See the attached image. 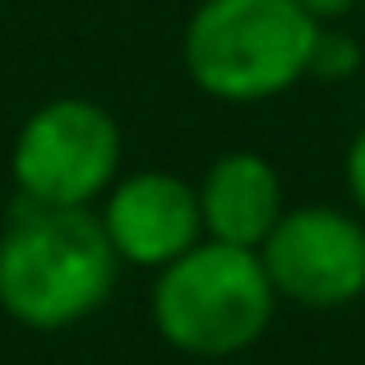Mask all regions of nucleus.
Masks as SVG:
<instances>
[{
    "instance_id": "obj_1",
    "label": "nucleus",
    "mask_w": 365,
    "mask_h": 365,
    "mask_svg": "<svg viewBox=\"0 0 365 365\" xmlns=\"http://www.w3.org/2000/svg\"><path fill=\"white\" fill-rule=\"evenodd\" d=\"M116 250L93 208L19 199L0 232V310L33 333H61L102 310L116 287Z\"/></svg>"
},
{
    "instance_id": "obj_2",
    "label": "nucleus",
    "mask_w": 365,
    "mask_h": 365,
    "mask_svg": "<svg viewBox=\"0 0 365 365\" xmlns=\"http://www.w3.org/2000/svg\"><path fill=\"white\" fill-rule=\"evenodd\" d=\"M319 24L296 0H199L185 24V74L217 102H268L310 74Z\"/></svg>"
},
{
    "instance_id": "obj_3",
    "label": "nucleus",
    "mask_w": 365,
    "mask_h": 365,
    "mask_svg": "<svg viewBox=\"0 0 365 365\" xmlns=\"http://www.w3.org/2000/svg\"><path fill=\"white\" fill-rule=\"evenodd\" d=\"M277 292L259 250L199 241L153 282V324L162 342L185 356L222 361L255 347L273 324Z\"/></svg>"
},
{
    "instance_id": "obj_4",
    "label": "nucleus",
    "mask_w": 365,
    "mask_h": 365,
    "mask_svg": "<svg viewBox=\"0 0 365 365\" xmlns=\"http://www.w3.org/2000/svg\"><path fill=\"white\" fill-rule=\"evenodd\" d=\"M9 171L28 204L93 208L120 180V125L88 98H56L24 120Z\"/></svg>"
},
{
    "instance_id": "obj_5",
    "label": "nucleus",
    "mask_w": 365,
    "mask_h": 365,
    "mask_svg": "<svg viewBox=\"0 0 365 365\" xmlns=\"http://www.w3.org/2000/svg\"><path fill=\"white\" fill-rule=\"evenodd\" d=\"M259 264L277 296L310 310H338L365 296V227L347 208H287L259 245Z\"/></svg>"
},
{
    "instance_id": "obj_6",
    "label": "nucleus",
    "mask_w": 365,
    "mask_h": 365,
    "mask_svg": "<svg viewBox=\"0 0 365 365\" xmlns=\"http://www.w3.org/2000/svg\"><path fill=\"white\" fill-rule=\"evenodd\" d=\"M98 222L120 264L158 268V273L204 241V217H199L195 185H185L171 171L120 176L102 195Z\"/></svg>"
},
{
    "instance_id": "obj_7",
    "label": "nucleus",
    "mask_w": 365,
    "mask_h": 365,
    "mask_svg": "<svg viewBox=\"0 0 365 365\" xmlns=\"http://www.w3.org/2000/svg\"><path fill=\"white\" fill-rule=\"evenodd\" d=\"M195 195H199V217H204V241L236 250H259L287 213L277 167L245 148L222 153L204 171Z\"/></svg>"
},
{
    "instance_id": "obj_8",
    "label": "nucleus",
    "mask_w": 365,
    "mask_h": 365,
    "mask_svg": "<svg viewBox=\"0 0 365 365\" xmlns=\"http://www.w3.org/2000/svg\"><path fill=\"white\" fill-rule=\"evenodd\" d=\"M356 65H361V46L351 42L347 33H329V28H319L310 74H324V79H347Z\"/></svg>"
},
{
    "instance_id": "obj_9",
    "label": "nucleus",
    "mask_w": 365,
    "mask_h": 365,
    "mask_svg": "<svg viewBox=\"0 0 365 365\" xmlns=\"http://www.w3.org/2000/svg\"><path fill=\"white\" fill-rule=\"evenodd\" d=\"M347 195H351V204L365 213V130L351 139V148H347Z\"/></svg>"
},
{
    "instance_id": "obj_10",
    "label": "nucleus",
    "mask_w": 365,
    "mask_h": 365,
    "mask_svg": "<svg viewBox=\"0 0 365 365\" xmlns=\"http://www.w3.org/2000/svg\"><path fill=\"white\" fill-rule=\"evenodd\" d=\"M296 5L305 9V14L314 19V24H333V19H342V14H351V5H356V0H296Z\"/></svg>"
}]
</instances>
